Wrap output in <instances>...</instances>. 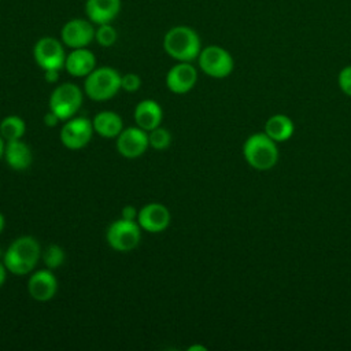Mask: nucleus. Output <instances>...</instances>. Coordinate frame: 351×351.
Returning <instances> with one entry per match:
<instances>
[{"instance_id": "obj_1", "label": "nucleus", "mask_w": 351, "mask_h": 351, "mask_svg": "<svg viewBox=\"0 0 351 351\" xmlns=\"http://www.w3.org/2000/svg\"><path fill=\"white\" fill-rule=\"evenodd\" d=\"M41 258V247L33 236H21L7 248L3 263L15 276H25L33 271Z\"/></svg>"}, {"instance_id": "obj_2", "label": "nucleus", "mask_w": 351, "mask_h": 351, "mask_svg": "<svg viewBox=\"0 0 351 351\" xmlns=\"http://www.w3.org/2000/svg\"><path fill=\"white\" fill-rule=\"evenodd\" d=\"M163 49L177 62H192L197 59L202 51V41L195 29L180 25L166 32Z\"/></svg>"}, {"instance_id": "obj_3", "label": "nucleus", "mask_w": 351, "mask_h": 351, "mask_svg": "<svg viewBox=\"0 0 351 351\" xmlns=\"http://www.w3.org/2000/svg\"><path fill=\"white\" fill-rule=\"evenodd\" d=\"M243 156L252 169L266 171L277 165L278 148L265 132L254 133L243 144Z\"/></svg>"}, {"instance_id": "obj_4", "label": "nucleus", "mask_w": 351, "mask_h": 351, "mask_svg": "<svg viewBox=\"0 0 351 351\" xmlns=\"http://www.w3.org/2000/svg\"><path fill=\"white\" fill-rule=\"evenodd\" d=\"M121 74L110 67H96L85 77L84 90L86 96L95 101H106L112 99L121 90Z\"/></svg>"}, {"instance_id": "obj_5", "label": "nucleus", "mask_w": 351, "mask_h": 351, "mask_svg": "<svg viewBox=\"0 0 351 351\" xmlns=\"http://www.w3.org/2000/svg\"><path fill=\"white\" fill-rule=\"evenodd\" d=\"M49 110L53 111L60 121L73 118L82 106V90L73 82L58 85L49 96Z\"/></svg>"}, {"instance_id": "obj_6", "label": "nucleus", "mask_w": 351, "mask_h": 351, "mask_svg": "<svg viewBox=\"0 0 351 351\" xmlns=\"http://www.w3.org/2000/svg\"><path fill=\"white\" fill-rule=\"evenodd\" d=\"M197 63L200 70L213 78H225L232 74L234 60L229 51L219 45H207L202 48Z\"/></svg>"}, {"instance_id": "obj_7", "label": "nucleus", "mask_w": 351, "mask_h": 351, "mask_svg": "<svg viewBox=\"0 0 351 351\" xmlns=\"http://www.w3.org/2000/svg\"><path fill=\"white\" fill-rule=\"evenodd\" d=\"M141 239V228L137 221L119 218L114 221L106 232V240L108 245L119 252H128L134 250Z\"/></svg>"}, {"instance_id": "obj_8", "label": "nucleus", "mask_w": 351, "mask_h": 351, "mask_svg": "<svg viewBox=\"0 0 351 351\" xmlns=\"http://www.w3.org/2000/svg\"><path fill=\"white\" fill-rule=\"evenodd\" d=\"M33 58L40 69L62 70L64 67L66 53L62 43L55 37H41L33 47Z\"/></svg>"}, {"instance_id": "obj_9", "label": "nucleus", "mask_w": 351, "mask_h": 351, "mask_svg": "<svg viewBox=\"0 0 351 351\" xmlns=\"http://www.w3.org/2000/svg\"><path fill=\"white\" fill-rule=\"evenodd\" d=\"M93 132L92 121L88 118H70L60 129V141L69 149H81L90 141Z\"/></svg>"}, {"instance_id": "obj_10", "label": "nucleus", "mask_w": 351, "mask_h": 351, "mask_svg": "<svg viewBox=\"0 0 351 351\" xmlns=\"http://www.w3.org/2000/svg\"><path fill=\"white\" fill-rule=\"evenodd\" d=\"M95 32L96 29L89 19L74 18L63 25L60 38L62 43L71 49L86 48L95 40Z\"/></svg>"}, {"instance_id": "obj_11", "label": "nucleus", "mask_w": 351, "mask_h": 351, "mask_svg": "<svg viewBox=\"0 0 351 351\" xmlns=\"http://www.w3.org/2000/svg\"><path fill=\"white\" fill-rule=\"evenodd\" d=\"M148 147V132L138 126L126 128L117 136V149L123 158H138L147 151Z\"/></svg>"}, {"instance_id": "obj_12", "label": "nucleus", "mask_w": 351, "mask_h": 351, "mask_svg": "<svg viewBox=\"0 0 351 351\" xmlns=\"http://www.w3.org/2000/svg\"><path fill=\"white\" fill-rule=\"evenodd\" d=\"M136 221L143 230L149 233H160L170 225L171 214L162 203H148L138 210Z\"/></svg>"}, {"instance_id": "obj_13", "label": "nucleus", "mask_w": 351, "mask_h": 351, "mask_svg": "<svg viewBox=\"0 0 351 351\" xmlns=\"http://www.w3.org/2000/svg\"><path fill=\"white\" fill-rule=\"evenodd\" d=\"M197 81V71L191 62H178L166 74V86L176 95H184L193 89Z\"/></svg>"}, {"instance_id": "obj_14", "label": "nucleus", "mask_w": 351, "mask_h": 351, "mask_svg": "<svg viewBox=\"0 0 351 351\" xmlns=\"http://www.w3.org/2000/svg\"><path fill=\"white\" fill-rule=\"evenodd\" d=\"M58 291L56 277L51 269H41L30 274L27 280V292L37 302L51 300Z\"/></svg>"}, {"instance_id": "obj_15", "label": "nucleus", "mask_w": 351, "mask_h": 351, "mask_svg": "<svg viewBox=\"0 0 351 351\" xmlns=\"http://www.w3.org/2000/svg\"><path fill=\"white\" fill-rule=\"evenodd\" d=\"M121 0H86L85 14L95 25L111 23L121 11Z\"/></svg>"}, {"instance_id": "obj_16", "label": "nucleus", "mask_w": 351, "mask_h": 351, "mask_svg": "<svg viewBox=\"0 0 351 351\" xmlns=\"http://www.w3.org/2000/svg\"><path fill=\"white\" fill-rule=\"evenodd\" d=\"M133 118L138 128H141L145 132H149L160 126L163 111L159 103H156L152 99H145L137 103V106L134 107Z\"/></svg>"}, {"instance_id": "obj_17", "label": "nucleus", "mask_w": 351, "mask_h": 351, "mask_svg": "<svg viewBox=\"0 0 351 351\" xmlns=\"http://www.w3.org/2000/svg\"><path fill=\"white\" fill-rule=\"evenodd\" d=\"M64 69L73 77H86L96 69V56L86 48H75L66 55Z\"/></svg>"}, {"instance_id": "obj_18", "label": "nucleus", "mask_w": 351, "mask_h": 351, "mask_svg": "<svg viewBox=\"0 0 351 351\" xmlns=\"http://www.w3.org/2000/svg\"><path fill=\"white\" fill-rule=\"evenodd\" d=\"M3 156L7 162V165L11 169L18 170V171L26 170L32 165V160H33L30 147L26 143H23L22 140L7 141Z\"/></svg>"}, {"instance_id": "obj_19", "label": "nucleus", "mask_w": 351, "mask_h": 351, "mask_svg": "<svg viewBox=\"0 0 351 351\" xmlns=\"http://www.w3.org/2000/svg\"><path fill=\"white\" fill-rule=\"evenodd\" d=\"M93 130L100 137L114 138L123 130L122 118L114 111H101L92 119Z\"/></svg>"}, {"instance_id": "obj_20", "label": "nucleus", "mask_w": 351, "mask_h": 351, "mask_svg": "<svg viewBox=\"0 0 351 351\" xmlns=\"http://www.w3.org/2000/svg\"><path fill=\"white\" fill-rule=\"evenodd\" d=\"M293 121L285 114H274L265 123V133L276 143H284L293 136Z\"/></svg>"}, {"instance_id": "obj_21", "label": "nucleus", "mask_w": 351, "mask_h": 351, "mask_svg": "<svg viewBox=\"0 0 351 351\" xmlns=\"http://www.w3.org/2000/svg\"><path fill=\"white\" fill-rule=\"evenodd\" d=\"M26 125L25 121L18 115H8L0 122V136L5 141L21 140L25 134Z\"/></svg>"}, {"instance_id": "obj_22", "label": "nucleus", "mask_w": 351, "mask_h": 351, "mask_svg": "<svg viewBox=\"0 0 351 351\" xmlns=\"http://www.w3.org/2000/svg\"><path fill=\"white\" fill-rule=\"evenodd\" d=\"M41 258L44 261V265L47 269H58L63 265L64 262V251L60 245L58 244H49L45 247L44 251H41Z\"/></svg>"}, {"instance_id": "obj_23", "label": "nucleus", "mask_w": 351, "mask_h": 351, "mask_svg": "<svg viewBox=\"0 0 351 351\" xmlns=\"http://www.w3.org/2000/svg\"><path fill=\"white\" fill-rule=\"evenodd\" d=\"M148 143L154 149H166L171 143V134L167 129L158 126L148 132Z\"/></svg>"}, {"instance_id": "obj_24", "label": "nucleus", "mask_w": 351, "mask_h": 351, "mask_svg": "<svg viewBox=\"0 0 351 351\" xmlns=\"http://www.w3.org/2000/svg\"><path fill=\"white\" fill-rule=\"evenodd\" d=\"M117 37H118V33L112 27L111 23L97 25V29L95 32V40L97 41L99 45H101V47H111L112 44H115Z\"/></svg>"}, {"instance_id": "obj_25", "label": "nucleus", "mask_w": 351, "mask_h": 351, "mask_svg": "<svg viewBox=\"0 0 351 351\" xmlns=\"http://www.w3.org/2000/svg\"><path fill=\"white\" fill-rule=\"evenodd\" d=\"M141 86V78L136 73H126L121 77V89L126 92H137Z\"/></svg>"}, {"instance_id": "obj_26", "label": "nucleus", "mask_w": 351, "mask_h": 351, "mask_svg": "<svg viewBox=\"0 0 351 351\" xmlns=\"http://www.w3.org/2000/svg\"><path fill=\"white\" fill-rule=\"evenodd\" d=\"M337 84L340 90L351 97V66H346L337 75Z\"/></svg>"}, {"instance_id": "obj_27", "label": "nucleus", "mask_w": 351, "mask_h": 351, "mask_svg": "<svg viewBox=\"0 0 351 351\" xmlns=\"http://www.w3.org/2000/svg\"><path fill=\"white\" fill-rule=\"evenodd\" d=\"M137 210L133 206H125L121 211V218L125 219H130V221H136L137 219Z\"/></svg>"}, {"instance_id": "obj_28", "label": "nucleus", "mask_w": 351, "mask_h": 351, "mask_svg": "<svg viewBox=\"0 0 351 351\" xmlns=\"http://www.w3.org/2000/svg\"><path fill=\"white\" fill-rule=\"evenodd\" d=\"M59 121H60V118H59L53 111H51V110L44 115V123H45V126H48V128L56 126V125L59 123Z\"/></svg>"}, {"instance_id": "obj_29", "label": "nucleus", "mask_w": 351, "mask_h": 351, "mask_svg": "<svg viewBox=\"0 0 351 351\" xmlns=\"http://www.w3.org/2000/svg\"><path fill=\"white\" fill-rule=\"evenodd\" d=\"M59 71L60 70H45L44 71V78L47 82L52 84V82H56L58 78H59Z\"/></svg>"}, {"instance_id": "obj_30", "label": "nucleus", "mask_w": 351, "mask_h": 351, "mask_svg": "<svg viewBox=\"0 0 351 351\" xmlns=\"http://www.w3.org/2000/svg\"><path fill=\"white\" fill-rule=\"evenodd\" d=\"M7 267L3 262H0V287H3V284L5 282V278H7Z\"/></svg>"}, {"instance_id": "obj_31", "label": "nucleus", "mask_w": 351, "mask_h": 351, "mask_svg": "<svg viewBox=\"0 0 351 351\" xmlns=\"http://www.w3.org/2000/svg\"><path fill=\"white\" fill-rule=\"evenodd\" d=\"M5 140L0 136V158L4 155V148H5V143H4Z\"/></svg>"}, {"instance_id": "obj_32", "label": "nucleus", "mask_w": 351, "mask_h": 351, "mask_svg": "<svg viewBox=\"0 0 351 351\" xmlns=\"http://www.w3.org/2000/svg\"><path fill=\"white\" fill-rule=\"evenodd\" d=\"M189 351H195V350H200V351H206V347H203V346H191L189 348H188Z\"/></svg>"}, {"instance_id": "obj_33", "label": "nucleus", "mask_w": 351, "mask_h": 351, "mask_svg": "<svg viewBox=\"0 0 351 351\" xmlns=\"http://www.w3.org/2000/svg\"><path fill=\"white\" fill-rule=\"evenodd\" d=\"M4 225H5V219H4L3 214L0 213V233H1V232H3V229H4Z\"/></svg>"}]
</instances>
